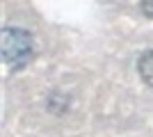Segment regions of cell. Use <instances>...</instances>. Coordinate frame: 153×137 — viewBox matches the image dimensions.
Masks as SVG:
<instances>
[{
  "instance_id": "obj_1",
  "label": "cell",
  "mask_w": 153,
  "mask_h": 137,
  "mask_svg": "<svg viewBox=\"0 0 153 137\" xmlns=\"http://www.w3.org/2000/svg\"><path fill=\"white\" fill-rule=\"evenodd\" d=\"M0 53L7 66L19 71L27 64L34 55V39L25 27H14L7 25L0 34Z\"/></svg>"
},
{
  "instance_id": "obj_2",
  "label": "cell",
  "mask_w": 153,
  "mask_h": 137,
  "mask_svg": "<svg viewBox=\"0 0 153 137\" xmlns=\"http://www.w3.org/2000/svg\"><path fill=\"white\" fill-rule=\"evenodd\" d=\"M137 73L146 87H153V48L144 50L137 59Z\"/></svg>"
},
{
  "instance_id": "obj_3",
  "label": "cell",
  "mask_w": 153,
  "mask_h": 137,
  "mask_svg": "<svg viewBox=\"0 0 153 137\" xmlns=\"http://www.w3.org/2000/svg\"><path fill=\"white\" fill-rule=\"evenodd\" d=\"M140 7H142V12H144L146 19H153V0H142Z\"/></svg>"
}]
</instances>
